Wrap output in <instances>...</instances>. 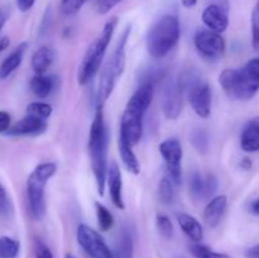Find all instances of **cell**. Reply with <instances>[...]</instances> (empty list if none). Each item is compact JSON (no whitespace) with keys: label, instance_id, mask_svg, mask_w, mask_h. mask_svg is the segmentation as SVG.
Returning <instances> with one entry per match:
<instances>
[{"label":"cell","instance_id":"cell-42","mask_svg":"<svg viewBox=\"0 0 259 258\" xmlns=\"http://www.w3.org/2000/svg\"><path fill=\"white\" fill-rule=\"evenodd\" d=\"M10 45V39L8 37H2L0 38V53L3 52V51L7 50L8 47H9Z\"/></svg>","mask_w":259,"mask_h":258},{"label":"cell","instance_id":"cell-6","mask_svg":"<svg viewBox=\"0 0 259 258\" xmlns=\"http://www.w3.org/2000/svg\"><path fill=\"white\" fill-rule=\"evenodd\" d=\"M57 171L55 162H42L38 164L27 180V200L30 217L34 220H42L46 214L45 189Z\"/></svg>","mask_w":259,"mask_h":258},{"label":"cell","instance_id":"cell-8","mask_svg":"<svg viewBox=\"0 0 259 258\" xmlns=\"http://www.w3.org/2000/svg\"><path fill=\"white\" fill-rule=\"evenodd\" d=\"M194 45L200 57L206 62H218L224 56L227 43L222 33L202 29L195 34Z\"/></svg>","mask_w":259,"mask_h":258},{"label":"cell","instance_id":"cell-26","mask_svg":"<svg viewBox=\"0 0 259 258\" xmlns=\"http://www.w3.org/2000/svg\"><path fill=\"white\" fill-rule=\"evenodd\" d=\"M95 210L100 230H103V232H109L114 225V217L110 212V210H109L105 205H103L99 201L95 202Z\"/></svg>","mask_w":259,"mask_h":258},{"label":"cell","instance_id":"cell-34","mask_svg":"<svg viewBox=\"0 0 259 258\" xmlns=\"http://www.w3.org/2000/svg\"><path fill=\"white\" fill-rule=\"evenodd\" d=\"M13 212V205L12 201H10L9 196H8L7 191L2 190L0 191V215L3 217H9Z\"/></svg>","mask_w":259,"mask_h":258},{"label":"cell","instance_id":"cell-30","mask_svg":"<svg viewBox=\"0 0 259 258\" xmlns=\"http://www.w3.org/2000/svg\"><path fill=\"white\" fill-rule=\"evenodd\" d=\"M190 252L195 258H232L225 253L215 252L211 248L201 244V243H194L192 245H190Z\"/></svg>","mask_w":259,"mask_h":258},{"label":"cell","instance_id":"cell-40","mask_svg":"<svg viewBox=\"0 0 259 258\" xmlns=\"http://www.w3.org/2000/svg\"><path fill=\"white\" fill-rule=\"evenodd\" d=\"M245 257L247 258H259V244L253 245V247L248 248L245 252Z\"/></svg>","mask_w":259,"mask_h":258},{"label":"cell","instance_id":"cell-24","mask_svg":"<svg viewBox=\"0 0 259 258\" xmlns=\"http://www.w3.org/2000/svg\"><path fill=\"white\" fill-rule=\"evenodd\" d=\"M118 148H119V154H120L121 161H123L125 168L133 175L141 174V163H139L138 158H137L136 153H134L133 147H131L129 144H126L125 142L119 139Z\"/></svg>","mask_w":259,"mask_h":258},{"label":"cell","instance_id":"cell-29","mask_svg":"<svg viewBox=\"0 0 259 258\" xmlns=\"http://www.w3.org/2000/svg\"><path fill=\"white\" fill-rule=\"evenodd\" d=\"M20 244L10 237L0 238V258H15L19 253Z\"/></svg>","mask_w":259,"mask_h":258},{"label":"cell","instance_id":"cell-46","mask_svg":"<svg viewBox=\"0 0 259 258\" xmlns=\"http://www.w3.org/2000/svg\"><path fill=\"white\" fill-rule=\"evenodd\" d=\"M65 258H77V257H75L73 254H70V253H67V254L65 255Z\"/></svg>","mask_w":259,"mask_h":258},{"label":"cell","instance_id":"cell-9","mask_svg":"<svg viewBox=\"0 0 259 258\" xmlns=\"http://www.w3.org/2000/svg\"><path fill=\"white\" fill-rule=\"evenodd\" d=\"M76 239L83 252L90 258H114L100 233L86 224H80L76 230Z\"/></svg>","mask_w":259,"mask_h":258},{"label":"cell","instance_id":"cell-41","mask_svg":"<svg viewBox=\"0 0 259 258\" xmlns=\"http://www.w3.org/2000/svg\"><path fill=\"white\" fill-rule=\"evenodd\" d=\"M8 18H9V12H8L7 8H2V9H0V32H2L3 27H4L5 23H7Z\"/></svg>","mask_w":259,"mask_h":258},{"label":"cell","instance_id":"cell-33","mask_svg":"<svg viewBox=\"0 0 259 258\" xmlns=\"http://www.w3.org/2000/svg\"><path fill=\"white\" fill-rule=\"evenodd\" d=\"M250 27H252V46L255 51H259V0H257L252 10Z\"/></svg>","mask_w":259,"mask_h":258},{"label":"cell","instance_id":"cell-11","mask_svg":"<svg viewBox=\"0 0 259 258\" xmlns=\"http://www.w3.org/2000/svg\"><path fill=\"white\" fill-rule=\"evenodd\" d=\"M187 90V99L192 110L201 119H207L211 114V89L209 83L201 80H192V82L184 83Z\"/></svg>","mask_w":259,"mask_h":258},{"label":"cell","instance_id":"cell-21","mask_svg":"<svg viewBox=\"0 0 259 258\" xmlns=\"http://www.w3.org/2000/svg\"><path fill=\"white\" fill-rule=\"evenodd\" d=\"M25 48H27V43H22L18 46L9 56L4 58V61L0 65V78L5 80L9 77L15 70L20 66L23 61V56H24Z\"/></svg>","mask_w":259,"mask_h":258},{"label":"cell","instance_id":"cell-28","mask_svg":"<svg viewBox=\"0 0 259 258\" xmlns=\"http://www.w3.org/2000/svg\"><path fill=\"white\" fill-rule=\"evenodd\" d=\"M190 142H191L192 147H194L199 153L205 154L209 151V136H207V132L204 131V129H194V132L191 133V137H190Z\"/></svg>","mask_w":259,"mask_h":258},{"label":"cell","instance_id":"cell-12","mask_svg":"<svg viewBox=\"0 0 259 258\" xmlns=\"http://www.w3.org/2000/svg\"><path fill=\"white\" fill-rule=\"evenodd\" d=\"M184 90V86L179 78H167L162 91L161 108L163 115L169 120H176L181 114Z\"/></svg>","mask_w":259,"mask_h":258},{"label":"cell","instance_id":"cell-20","mask_svg":"<svg viewBox=\"0 0 259 258\" xmlns=\"http://www.w3.org/2000/svg\"><path fill=\"white\" fill-rule=\"evenodd\" d=\"M57 86V77L48 75H34L30 78L29 88L30 91L37 96L38 99H46L52 94Z\"/></svg>","mask_w":259,"mask_h":258},{"label":"cell","instance_id":"cell-18","mask_svg":"<svg viewBox=\"0 0 259 258\" xmlns=\"http://www.w3.org/2000/svg\"><path fill=\"white\" fill-rule=\"evenodd\" d=\"M177 222H179V225L182 232H184V234L191 242L200 243L204 239L202 225L195 217L186 214V212H181V214H177Z\"/></svg>","mask_w":259,"mask_h":258},{"label":"cell","instance_id":"cell-39","mask_svg":"<svg viewBox=\"0 0 259 258\" xmlns=\"http://www.w3.org/2000/svg\"><path fill=\"white\" fill-rule=\"evenodd\" d=\"M35 4V0H17V7L20 12H28Z\"/></svg>","mask_w":259,"mask_h":258},{"label":"cell","instance_id":"cell-19","mask_svg":"<svg viewBox=\"0 0 259 258\" xmlns=\"http://www.w3.org/2000/svg\"><path fill=\"white\" fill-rule=\"evenodd\" d=\"M56 53L51 46H42L38 48L32 56V68L35 72V75H43L47 72L48 68L52 66L53 61H55Z\"/></svg>","mask_w":259,"mask_h":258},{"label":"cell","instance_id":"cell-43","mask_svg":"<svg viewBox=\"0 0 259 258\" xmlns=\"http://www.w3.org/2000/svg\"><path fill=\"white\" fill-rule=\"evenodd\" d=\"M252 166H253V162L250 158H243L242 162H240V167H242L243 169H247V171L252 168Z\"/></svg>","mask_w":259,"mask_h":258},{"label":"cell","instance_id":"cell-14","mask_svg":"<svg viewBox=\"0 0 259 258\" xmlns=\"http://www.w3.org/2000/svg\"><path fill=\"white\" fill-rule=\"evenodd\" d=\"M190 194L197 201H209L215 196L219 187L218 179L212 174L201 175L194 172L190 176Z\"/></svg>","mask_w":259,"mask_h":258},{"label":"cell","instance_id":"cell-10","mask_svg":"<svg viewBox=\"0 0 259 258\" xmlns=\"http://www.w3.org/2000/svg\"><path fill=\"white\" fill-rule=\"evenodd\" d=\"M159 153L163 157L166 163L167 177L174 182L176 186L181 185L182 182V157H184V149H182L181 142L177 138H167L159 144Z\"/></svg>","mask_w":259,"mask_h":258},{"label":"cell","instance_id":"cell-38","mask_svg":"<svg viewBox=\"0 0 259 258\" xmlns=\"http://www.w3.org/2000/svg\"><path fill=\"white\" fill-rule=\"evenodd\" d=\"M12 118L7 111H0V133H7L8 129L10 128Z\"/></svg>","mask_w":259,"mask_h":258},{"label":"cell","instance_id":"cell-27","mask_svg":"<svg viewBox=\"0 0 259 258\" xmlns=\"http://www.w3.org/2000/svg\"><path fill=\"white\" fill-rule=\"evenodd\" d=\"M52 106L45 101H33L27 106L25 110V115L34 116V118L42 119V120H47L51 115H52Z\"/></svg>","mask_w":259,"mask_h":258},{"label":"cell","instance_id":"cell-31","mask_svg":"<svg viewBox=\"0 0 259 258\" xmlns=\"http://www.w3.org/2000/svg\"><path fill=\"white\" fill-rule=\"evenodd\" d=\"M156 227L159 234L166 238V239H171L174 237V224H172V220L166 214L158 212L156 215Z\"/></svg>","mask_w":259,"mask_h":258},{"label":"cell","instance_id":"cell-13","mask_svg":"<svg viewBox=\"0 0 259 258\" xmlns=\"http://www.w3.org/2000/svg\"><path fill=\"white\" fill-rule=\"evenodd\" d=\"M202 23L207 29L223 33L229 27V3L228 0H211L201 14Z\"/></svg>","mask_w":259,"mask_h":258},{"label":"cell","instance_id":"cell-4","mask_svg":"<svg viewBox=\"0 0 259 258\" xmlns=\"http://www.w3.org/2000/svg\"><path fill=\"white\" fill-rule=\"evenodd\" d=\"M181 38V24L177 15L164 14L156 20L147 33V52L152 58H163Z\"/></svg>","mask_w":259,"mask_h":258},{"label":"cell","instance_id":"cell-25","mask_svg":"<svg viewBox=\"0 0 259 258\" xmlns=\"http://www.w3.org/2000/svg\"><path fill=\"white\" fill-rule=\"evenodd\" d=\"M174 185H175L174 182H172L167 176L159 180L158 190H157V192H158V199L162 204L164 205L174 204L175 197H176Z\"/></svg>","mask_w":259,"mask_h":258},{"label":"cell","instance_id":"cell-17","mask_svg":"<svg viewBox=\"0 0 259 258\" xmlns=\"http://www.w3.org/2000/svg\"><path fill=\"white\" fill-rule=\"evenodd\" d=\"M228 207V197L225 195H218L209 200L204 209V220L209 228H217L222 223Z\"/></svg>","mask_w":259,"mask_h":258},{"label":"cell","instance_id":"cell-44","mask_svg":"<svg viewBox=\"0 0 259 258\" xmlns=\"http://www.w3.org/2000/svg\"><path fill=\"white\" fill-rule=\"evenodd\" d=\"M181 4L187 9H190V8H194L197 4V0H181Z\"/></svg>","mask_w":259,"mask_h":258},{"label":"cell","instance_id":"cell-23","mask_svg":"<svg viewBox=\"0 0 259 258\" xmlns=\"http://www.w3.org/2000/svg\"><path fill=\"white\" fill-rule=\"evenodd\" d=\"M114 258H133L134 242L132 234L126 229H121L115 243Z\"/></svg>","mask_w":259,"mask_h":258},{"label":"cell","instance_id":"cell-15","mask_svg":"<svg viewBox=\"0 0 259 258\" xmlns=\"http://www.w3.org/2000/svg\"><path fill=\"white\" fill-rule=\"evenodd\" d=\"M106 185L109 189V196L114 206L119 210L125 209L123 199V179L118 163L113 161L108 168V176H106Z\"/></svg>","mask_w":259,"mask_h":258},{"label":"cell","instance_id":"cell-35","mask_svg":"<svg viewBox=\"0 0 259 258\" xmlns=\"http://www.w3.org/2000/svg\"><path fill=\"white\" fill-rule=\"evenodd\" d=\"M123 2L124 0H100L98 4V13L101 15L108 14L110 10H113L116 5H119Z\"/></svg>","mask_w":259,"mask_h":258},{"label":"cell","instance_id":"cell-2","mask_svg":"<svg viewBox=\"0 0 259 258\" xmlns=\"http://www.w3.org/2000/svg\"><path fill=\"white\" fill-rule=\"evenodd\" d=\"M108 143L109 136L104 119L103 106H96L95 115L89 132V154H90L91 169L95 177L96 189L100 196H103L106 186L108 176Z\"/></svg>","mask_w":259,"mask_h":258},{"label":"cell","instance_id":"cell-5","mask_svg":"<svg viewBox=\"0 0 259 258\" xmlns=\"http://www.w3.org/2000/svg\"><path fill=\"white\" fill-rule=\"evenodd\" d=\"M118 25V18L111 17L108 22L104 24L101 32L96 35L95 39L90 43V46L86 50L80 66L77 70V82L78 85L83 86L90 82L96 73L100 71L103 65L104 57L108 51L109 45L111 42L114 32Z\"/></svg>","mask_w":259,"mask_h":258},{"label":"cell","instance_id":"cell-22","mask_svg":"<svg viewBox=\"0 0 259 258\" xmlns=\"http://www.w3.org/2000/svg\"><path fill=\"white\" fill-rule=\"evenodd\" d=\"M240 147L247 153H255L259 151V125L249 120L240 136Z\"/></svg>","mask_w":259,"mask_h":258},{"label":"cell","instance_id":"cell-36","mask_svg":"<svg viewBox=\"0 0 259 258\" xmlns=\"http://www.w3.org/2000/svg\"><path fill=\"white\" fill-rule=\"evenodd\" d=\"M244 68L250 76H253V77L259 80V57L252 58V60L248 61V62L245 63Z\"/></svg>","mask_w":259,"mask_h":258},{"label":"cell","instance_id":"cell-3","mask_svg":"<svg viewBox=\"0 0 259 258\" xmlns=\"http://www.w3.org/2000/svg\"><path fill=\"white\" fill-rule=\"evenodd\" d=\"M131 32L132 27L128 25L119 38L115 50L113 51L104 67L101 68L100 76H99L98 90H96V104H98V106H104V104L108 101V99L113 94L118 80L124 73L126 63V43L131 37Z\"/></svg>","mask_w":259,"mask_h":258},{"label":"cell","instance_id":"cell-37","mask_svg":"<svg viewBox=\"0 0 259 258\" xmlns=\"http://www.w3.org/2000/svg\"><path fill=\"white\" fill-rule=\"evenodd\" d=\"M35 258H55L52 250L43 244L42 242H37L35 244Z\"/></svg>","mask_w":259,"mask_h":258},{"label":"cell","instance_id":"cell-45","mask_svg":"<svg viewBox=\"0 0 259 258\" xmlns=\"http://www.w3.org/2000/svg\"><path fill=\"white\" fill-rule=\"evenodd\" d=\"M252 211L254 212V214L259 215V199L255 200V201L252 204Z\"/></svg>","mask_w":259,"mask_h":258},{"label":"cell","instance_id":"cell-1","mask_svg":"<svg viewBox=\"0 0 259 258\" xmlns=\"http://www.w3.org/2000/svg\"><path fill=\"white\" fill-rule=\"evenodd\" d=\"M154 85L141 83L126 103L120 119L119 139L131 147L137 146L143 137V123L147 110L153 100Z\"/></svg>","mask_w":259,"mask_h":258},{"label":"cell","instance_id":"cell-32","mask_svg":"<svg viewBox=\"0 0 259 258\" xmlns=\"http://www.w3.org/2000/svg\"><path fill=\"white\" fill-rule=\"evenodd\" d=\"M89 0H61L60 13L63 17H72L77 14Z\"/></svg>","mask_w":259,"mask_h":258},{"label":"cell","instance_id":"cell-47","mask_svg":"<svg viewBox=\"0 0 259 258\" xmlns=\"http://www.w3.org/2000/svg\"><path fill=\"white\" fill-rule=\"evenodd\" d=\"M2 190H4V186H3V185L0 184V191H2Z\"/></svg>","mask_w":259,"mask_h":258},{"label":"cell","instance_id":"cell-16","mask_svg":"<svg viewBox=\"0 0 259 258\" xmlns=\"http://www.w3.org/2000/svg\"><path fill=\"white\" fill-rule=\"evenodd\" d=\"M47 129V123L42 119L34 118V116L25 115L24 118L18 120L13 126L8 129L5 134L8 136H37V134L43 133Z\"/></svg>","mask_w":259,"mask_h":258},{"label":"cell","instance_id":"cell-7","mask_svg":"<svg viewBox=\"0 0 259 258\" xmlns=\"http://www.w3.org/2000/svg\"><path fill=\"white\" fill-rule=\"evenodd\" d=\"M219 83L230 99L250 100L259 91V80L250 76L245 68H225L219 75Z\"/></svg>","mask_w":259,"mask_h":258}]
</instances>
